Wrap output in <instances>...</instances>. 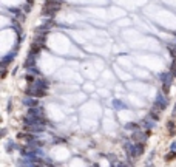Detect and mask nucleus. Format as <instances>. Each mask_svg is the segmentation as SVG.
I'll return each instance as SVG.
<instances>
[{
    "instance_id": "obj_4",
    "label": "nucleus",
    "mask_w": 176,
    "mask_h": 167,
    "mask_svg": "<svg viewBox=\"0 0 176 167\" xmlns=\"http://www.w3.org/2000/svg\"><path fill=\"white\" fill-rule=\"evenodd\" d=\"M46 125L48 121H46V118H40V116H25L23 118V125Z\"/></svg>"
},
{
    "instance_id": "obj_1",
    "label": "nucleus",
    "mask_w": 176,
    "mask_h": 167,
    "mask_svg": "<svg viewBox=\"0 0 176 167\" xmlns=\"http://www.w3.org/2000/svg\"><path fill=\"white\" fill-rule=\"evenodd\" d=\"M124 149L127 150L128 156L133 159L141 158L145 153V142H133V141H127L124 144Z\"/></svg>"
},
{
    "instance_id": "obj_7",
    "label": "nucleus",
    "mask_w": 176,
    "mask_h": 167,
    "mask_svg": "<svg viewBox=\"0 0 176 167\" xmlns=\"http://www.w3.org/2000/svg\"><path fill=\"white\" fill-rule=\"evenodd\" d=\"M25 132H28V133H34V135H42L45 130H46V125H23Z\"/></svg>"
},
{
    "instance_id": "obj_15",
    "label": "nucleus",
    "mask_w": 176,
    "mask_h": 167,
    "mask_svg": "<svg viewBox=\"0 0 176 167\" xmlns=\"http://www.w3.org/2000/svg\"><path fill=\"white\" fill-rule=\"evenodd\" d=\"M16 149H19V147L16 146V142H14L13 139L6 141V144H5V150H6V153H13V150H16Z\"/></svg>"
},
{
    "instance_id": "obj_11",
    "label": "nucleus",
    "mask_w": 176,
    "mask_h": 167,
    "mask_svg": "<svg viewBox=\"0 0 176 167\" xmlns=\"http://www.w3.org/2000/svg\"><path fill=\"white\" fill-rule=\"evenodd\" d=\"M165 127H167V132L170 136H174L176 135V122H174V119H168V121L165 122Z\"/></svg>"
},
{
    "instance_id": "obj_10",
    "label": "nucleus",
    "mask_w": 176,
    "mask_h": 167,
    "mask_svg": "<svg viewBox=\"0 0 176 167\" xmlns=\"http://www.w3.org/2000/svg\"><path fill=\"white\" fill-rule=\"evenodd\" d=\"M141 124L147 129V130H153L155 127H156V121H155V119L153 118H150V116H147L145 119H142V121H141Z\"/></svg>"
},
{
    "instance_id": "obj_9",
    "label": "nucleus",
    "mask_w": 176,
    "mask_h": 167,
    "mask_svg": "<svg viewBox=\"0 0 176 167\" xmlns=\"http://www.w3.org/2000/svg\"><path fill=\"white\" fill-rule=\"evenodd\" d=\"M27 114H28V116H40V118H46V116H45V111H43V108H42L40 105H39V107L28 108Z\"/></svg>"
},
{
    "instance_id": "obj_16",
    "label": "nucleus",
    "mask_w": 176,
    "mask_h": 167,
    "mask_svg": "<svg viewBox=\"0 0 176 167\" xmlns=\"http://www.w3.org/2000/svg\"><path fill=\"white\" fill-rule=\"evenodd\" d=\"M164 159H165V161H174V159H176V150H170V152L164 156Z\"/></svg>"
},
{
    "instance_id": "obj_8",
    "label": "nucleus",
    "mask_w": 176,
    "mask_h": 167,
    "mask_svg": "<svg viewBox=\"0 0 176 167\" xmlns=\"http://www.w3.org/2000/svg\"><path fill=\"white\" fill-rule=\"evenodd\" d=\"M22 104L27 108H33V107H39V98H33V96H23Z\"/></svg>"
},
{
    "instance_id": "obj_2",
    "label": "nucleus",
    "mask_w": 176,
    "mask_h": 167,
    "mask_svg": "<svg viewBox=\"0 0 176 167\" xmlns=\"http://www.w3.org/2000/svg\"><path fill=\"white\" fill-rule=\"evenodd\" d=\"M158 78L161 81V91L168 96L170 94V87L173 85V81H174V76L170 73V71H162V73L158 74Z\"/></svg>"
},
{
    "instance_id": "obj_13",
    "label": "nucleus",
    "mask_w": 176,
    "mask_h": 167,
    "mask_svg": "<svg viewBox=\"0 0 176 167\" xmlns=\"http://www.w3.org/2000/svg\"><path fill=\"white\" fill-rule=\"evenodd\" d=\"M113 107H114V110H127L128 108V105L125 104L124 101H120V99H113Z\"/></svg>"
},
{
    "instance_id": "obj_3",
    "label": "nucleus",
    "mask_w": 176,
    "mask_h": 167,
    "mask_svg": "<svg viewBox=\"0 0 176 167\" xmlns=\"http://www.w3.org/2000/svg\"><path fill=\"white\" fill-rule=\"evenodd\" d=\"M168 105H170V99L167 98V94L162 93V91H158L156 98H155V102H153V108H156V110H159L162 113V111H165L168 108Z\"/></svg>"
},
{
    "instance_id": "obj_5",
    "label": "nucleus",
    "mask_w": 176,
    "mask_h": 167,
    "mask_svg": "<svg viewBox=\"0 0 176 167\" xmlns=\"http://www.w3.org/2000/svg\"><path fill=\"white\" fill-rule=\"evenodd\" d=\"M19 45H20V43H16L14 51H9L8 54H5V56L2 57V60H0V67H2V68H6L11 62H14V59H16V56H17V51H19Z\"/></svg>"
},
{
    "instance_id": "obj_12",
    "label": "nucleus",
    "mask_w": 176,
    "mask_h": 167,
    "mask_svg": "<svg viewBox=\"0 0 176 167\" xmlns=\"http://www.w3.org/2000/svg\"><path fill=\"white\" fill-rule=\"evenodd\" d=\"M34 85H36L37 88H42V90H46V91H48V88H49V82H48L46 79H43V78H37L36 82H34Z\"/></svg>"
},
{
    "instance_id": "obj_20",
    "label": "nucleus",
    "mask_w": 176,
    "mask_h": 167,
    "mask_svg": "<svg viewBox=\"0 0 176 167\" xmlns=\"http://www.w3.org/2000/svg\"><path fill=\"white\" fill-rule=\"evenodd\" d=\"M170 150H176V141H173V142H170Z\"/></svg>"
},
{
    "instance_id": "obj_6",
    "label": "nucleus",
    "mask_w": 176,
    "mask_h": 167,
    "mask_svg": "<svg viewBox=\"0 0 176 167\" xmlns=\"http://www.w3.org/2000/svg\"><path fill=\"white\" fill-rule=\"evenodd\" d=\"M37 59H39V56H36V54H33V53L28 51L27 59H25V62H23V68L25 70H30V68L36 67L37 65Z\"/></svg>"
},
{
    "instance_id": "obj_19",
    "label": "nucleus",
    "mask_w": 176,
    "mask_h": 167,
    "mask_svg": "<svg viewBox=\"0 0 176 167\" xmlns=\"http://www.w3.org/2000/svg\"><path fill=\"white\" fill-rule=\"evenodd\" d=\"M171 118L176 119V102L173 104V110H171Z\"/></svg>"
},
{
    "instance_id": "obj_18",
    "label": "nucleus",
    "mask_w": 176,
    "mask_h": 167,
    "mask_svg": "<svg viewBox=\"0 0 176 167\" xmlns=\"http://www.w3.org/2000/svg\"><path fill=\"white\" fill-rule=\"evenodd\" d=\"M168 71H170V73L174 76V79H176V60H173V62L170 64V70H168Z\"/></svg>"
},
{
    "instance_id": "obj_14",
    "label": "nucleus",
    "mask_w": 176,
    "mask_h": 167,
    "mask_svg": "<svg viewBox=\"0 0 176 167\" xmlns=\"http://www.w3.org/2000/svg\"><path fill=\"white\" fill-rule=\"evenodd\" d=\"M124 130H128V132H136V130H139V122H135V121L127 122V124L124 125Z\"/></svg>"
},
{
    "instance_id": "obj_21",
    "label": "nucleus",
    "mask_w": 176,
    "mask_h": 167,
    "mask_svg": "<svg viewBox=\"0 0 176 167\" xmlns=\"http://www.w3.org/2000/svg\"><path fill=\"white\" fill-rule=\"evenodd\" d=\"M0 135H2V138H5L6 136V129H2V133H0Z\"/></svg>"
},
{
    "instance_id": "obj_17",
    "label": "nucleus",
    "mask_w": 176,
    "mask_h": 167,
    "mask_svg": "<svg viewBox=\"0 0 176 167\" xmlns=\"http://www.w3.org/2000/svg\"><path fill=\"white\" fill-rule=\"evenodd\" d=\"M28 73H31V74H34V76H40V70H39V67H33V68H30V70H27Z\"/></svg>"
}]
</instances>
